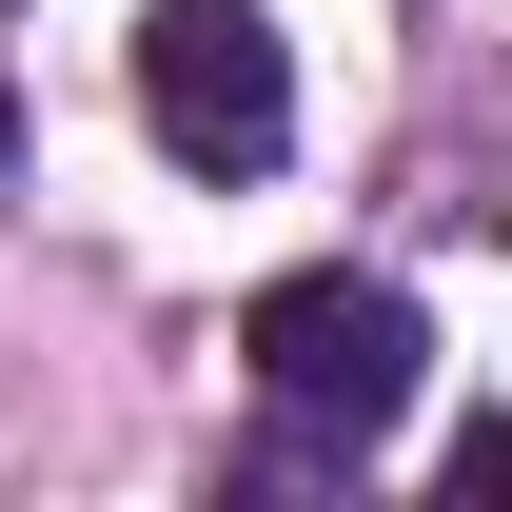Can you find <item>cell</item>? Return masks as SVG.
Instances as JSON below:
<instances>
[{
  "instance_id": "7a4b0ae2",
  "label": "cell",
  "mask_w": 512,
  "mask_h": 512,
  "mask_svg": "<svg viewBox=\"0 0 512 512\" xmlns=\"http://www.w3.org/2000/svg\"><path fill=\"white\" fill-rule=\"evenodd\" d=\"M138 119L178 138L197 178H276V158H296V60H276V20H256V0H158V20H138Z\"/></svg>"
},
{
  "instance_id": "6da1fadb",
  "label": "cell",
  "mask_w": 512,
  "mask_h": 512,
  "mask_svg": "<svg viewBox=\"0 0 512 512\" xmlns=\"http://www.w3.org/2000/svg\"><path fill=\"white\" fill-rule=\"evenodd\" d=\"M414 394H434V316H414L394 276L335 256V276H276V296H256V414H276V453H335V473H355Z\"/></svg>"
}]
</instances>
